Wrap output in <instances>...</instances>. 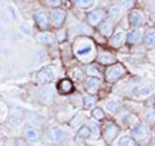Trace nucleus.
Returning <instances> with one entry per match:
<instances>
[{
	"mask_svg": "<svg viewBox=\"0 0 155 146\" xmlns=\"http://www.w3.org/2000/svg\"><path fill=\"white\" fill-rule=\"evenodd\" d=\"M35 78L38 83L40 84H49V83L54 79V72L51 67H44V69L39 70L36 74H35Z\"/></svg>",
	"mask_w": 155,
	"mask_h": 146,
	"instance_id": "f257e3e1",
	"label": "nucleus"
},
{
	"mask_svg": "<svg viewBox=\"0 0 155 146\" xmlns=\"http://www.w3.org/2000/svg\"><path fill=\"white\" fill-rule=\"evenodd\" d=\"M124 75V69L120 65H116V66H111L106 70V75H105V79L107 81H116L119 78H122Z\"/></svg>",
	"mask_w": 155,
	"mask_h": 146,
	"instance_id": "f03ea898",
	"label": "nucleus"
},
{
	"mask_svg": "<svg viewBox=\"0 0 155 146\" xmlns=\"http://www.w3.org/2000/svg\"><path fill=\"white\" fill-rule=\"evenodd\" d=\"M128 19H129V23L134 27H138V26H142L143 22H145V17H143V13L138 9H133L130 11L129 16H128Z\"/></svg>",
	"mask_w": 155,
	"mask_h": 146,
	"instance_id": "7ed1b4c3",
	"label": "nucleus"
},
{
	"mask_svg": "<svg viewBox=\"0 0 155 146\" xmlns=\"http://www.w3.org/2000/svg\"><path fill=\"white\" fill-rule=\"evenodd\" d=\"M65 18H66V13L62 9H53L51 12V22L53 23V26L56 27L62 26Z\"/></svg>",
	"mask_w": 155,
	"mask_h": 146,
	"instance_id": "20e7f679",
	"label": "nucleus"
},
{
	"mask_svg": "<svg viewBox=\"0 0 155 146\" xmlns=\"http://www.w3.org/2000/svg\"><path fill=\"white\" fill-rule=\"evenodd\" d=\"M49 137L53 140V141H57V142H60V141H64L66 137H67V132L61 128V127H52L49 129Z\"/></svg>",
	"mask_w": 155,
	"mask_h": 146,
	"instance_id": "39448f33",
	"label": "nucleus"
},
{
	"mask_svg": "<svg viewBox=\"0 0 155 146\" xmlns=\"http://www.w3.org/2000/svg\"><path fill=\"white\" fill-rule=\"evenodd\" d=\"M118 132H119V128L114 123H109L104 129V137L107 142H111L118 136Z\"/></svg>",
	"mask_w": 155,
	"mask_h": 146,
	"instance_id": "423d86ee",
	"label": "nucleus"
},
{
	"mask_svg": "<svg viewBox=\"0 0 155 146\" xmlns=\"http://www.w3.org/2000/svg\"><path fill=\"white\" fill-rule=\"evenodd\" d=\"M104 17H105V11H104V9H101V8H98V9L92 11L88 14V21H89L91 25L96 26V25H98V23L102 21Z\"/></svg>",
	"mask_w": 155,
	"mask_h": 146,
	"instance_id": "0eeeda50",
	"label": "nucleus"
},
{
	"mask_svg": "<svg viewBox=\"0 0 155 146\" xmlns=\"http://www.w3.org/2000/svg\"><path fill=\"white\" fill-rule=\"evenodd\" d=\"M35 22L38 23L39 27L45 28V27H48V25H49V16L47 14L45 11L40 9V11H38L35 13Z\"/></svg>",
	"mask_w": 155,
	"mask_h": 146,
	"instance_id": "6e6552de",
	"label": "nucleus"
},
{
	"mask_svg": "<svg viewBox=\"0 0 155 146\" xmlns=\"http://www.w3.org/2000/svg\"><path fill=\"white\" fill-rule=\"evenodd\" d=\"M132 134H133V137H136L137 140H145L147 137V129L145 128L142 124H138L132 129Z\"/></svg>",
	"mask_w": 155,
	"mask_h": 146,
	"instance_id": "1a4fd4ad",
	"label": "nucleus"
},
{
	"mask_svg": "<svg viewBox=\"0 0 155 146\" xmlns=\"http://www.w3.org/2000/svg\"><path fill=\"white\" fill-rule=\"evenodd\" d=\"M142 38V31L140 30V28H133V30H130L128 32L127 35V40L128 43H130V44H133V43H137L141 40Z\"/></svg>",
	"mask_w": 155,
	"mask_h": 146,
	"instance_id": "9d476101",
	"label": "nucleus"
},
{
	"mask_svg": "<svg viewBox=\"0 0 155 146\" xmlns=\"http://www.w3.org/2000/svg\"><path fill=\"white\" fill-rule=\"evenodd\" d=\"M125 40V34L123 31H118L111 36V45L113 47H120Z\"/></svg>",
	"mask_w": 155,
	"mask_h": 146,
	"instance_id": "9b49d317",
	"label": "nucleus"
},
{
	"mask_svg": "<svg viewBox=\"0 0 155 146\" xmlns=\"http://www.w3.org/2000/svg\"><path fill=\"white\" fill-rule=\"evenodd\" d=\"M58 89H60L61 93H70V92L72 91V83L71 80L69 79H64V80H61L60 81V84H58Z\"/></svg>",
	"mask_w": 155,
	"mask_h": 146,
	"instance_id": "f8f14e48",
	"label": "nucleus"
},
{
	"mask_svg": "<svg viewBox=\"0 0 155 146\" xmlns=\"http://www.w3.org/2000/svg\"><path fill=\"white\" fill-rule=\"evenodd\" d=\"M113 30H114V26H113V22L111 21H105L104 23H101V26H100V31L105 36L111 35V34H113Z\"/></svg>",
	"mask_w": 155,
	"mask_h": 146,
	"instance_id": "ddd939ff",
	"label": "nucleus"
},
{
	"mask_svg": "<svg viewBox=\"0 0 155 146\" xmlns=\"http://www.w3.org/2000/svg\"><path fill=\"white\" fill-rule=\"evenodd\" d=\"M98 85H100V79H97V78H88V80H87V85L85 88L88 92H96L98 89Z\"/></svg>",
	"mask_w": 155,
	"mask_h": 146,
	"instance_id": "4468645a",
	"label": "nucleus"
},
{
	"mask_svg": "<svg viewBox=\"0 0 155 146\" xmlns=\"http://www.w3.org/2000/svg\"><path fill=\"white\" fill-rule=\"evenodd\" d=\"M25 137H26V140H28V141H36V140H39V137H40V133H39L38 129L27 128V129L25 131Z\"/></svg>",
	"mask_w": 155,
	"mask_h": 146,
	"instance_id": "2eb2a0df",
	"label": "nucleus"
},
{
	"mask_svg": "<svg viewBox=\"0 0 155 146\" xmlns=\"http://www.w3.org/2000/svg\"><path fill=\"white\" fill-rule=\"evenodd\" d=\"M98 62L102 65H111L115 62V57L109 55V53H102V55L98 56Z\"/></svg>",
	"mask_w": 155,
	"mask_h": 146,
	"instance_id": "dca6fc26",
	"label": "nucleus"
},
{
	"mask_svg": "<svg viewBox=\"0 0 155 146\" xmlns=\"http://www.w3.org/2000/svg\"><path fill=\"white\" fill-rule=\"evenodd\" d=\"M116 146H136V141L129 136H123L122 138H119Z\"/></svg>",
	"mask_w": 155,
	"mask_h": 146,
	"instance_id": "f3484780",
	"label": "nucleus"
},
{
	"mask_svg": "<svg viewBox=\"0 0 155 146\" xmlns=\"http://www.w3.org/2000/svg\"><path fill=\"white\" fill-rule=\"evenodd\" d=\"M119 108H120V104L118 101H115V100H111V101H109L107 104H106V109H107V111L111 113V114L116 113Z\"/></svg>",
	"mask_w": 155,
	"mask_h": 146,
	"instance_id": "a211bd4d",
	"label": "nucleus"
},
{
	"mask_svg": "<svg viewBox=\"0 0 155 146\" xmlns=\"http://www.w3.org/2000/svg\"><path fill=\"white\" fill-rule=\"evenodd\" d=\"M145 44L147 47H154L155 45V31H149L145 36Z\"/></svg>",
	"mask_w": 155,
	"mask_h": 146,
	"instance_id": "6ab92c4d",
	"label": "nucleus"
},
{
	"mask_svg": "<svg viewBox=\"0 0 155 146\" xmlns=\"http://www.w3.org/2000/svg\"><path fill=\"white\" fill-rule=\"evenodd\" d=\"M109 13L113 18H119L120 14H122V8H120L119 5H111L110 9H109Z\"/></svg>",
	"mask_w": 155,
	"mask_h": 146,
	"instance_id": "aec40b11",
	"label": "nucleus"
},
{
	"mask_svg": "<svg viewBox=\"0 0 155 146\" xmlns=\"http://www.w3.org/2000/svg\"><path fill=\"white\" fill-rule=\"evenodd\" d=\"M91 136V129L88 125H84V127H81L79 131H78V137L79 138H87Z\"/></svg>",
	"mask_w": 155,
	"mask_h": 146,
	"instance_id": "412c9836",
	"label": "nucleus"
},
{
	"mask_svg": "<svg viewBox=\"0 0 155 146\" xmlns=\"http://www.w3.org/2000/svg\"><path fill=\"white\" fill-rule=\"evenodd\" d=\"M94 98L92 96H85L84 98H83V105L85 106L87 109H92L94 106Z\"/></svg>",
	"mask_w": 155,
	"mask_h": 146,
	"instance_id": "4be33fe9",
	"label": "nucleus"
},
{
	"mask_svg": "<svg viewBox=\"0 0 155 146\" xmlns=\"http://www.w3.org/2000/svg\"><path fill=\"white\" fill-rule=\"evenodd\" d=\"M87 74L91 75V78H96V76H100V70H98V67H96L94 65H91L88 69H87Z\"/></svg>",
	"mask_w": 155,
	"mask_h": 146,
	"instance_id": "5701e85b",
	"label": "nucleus"
},
{
	"mask_svg": "<svg viewBox=\"0 0 155 146\" xmlns=\"http://www.w3.org/2000/svg\"><path fill=\"white\" fill-rule=\"evenodd\" d=\"M92 115H93V118L96 120H102L105 118L104 111H102V109H100V108H97V109H94L93 111H92Z\"/></svg>",
	"mask_w": 155,
	"mask_h": 146,
	"instance_id": "b1692460",
	"label": "nucleus"
},
{
	"mask_svg": "<svg viewBox=\"0 0 155 146\" xmlns=\"http://www.w3.org/2000/svg\"><path fill=\"white\" fill-rule=\"evenodd\" d=\"M39 40L44 41V43H48V44H52V43L54 41V38H53L51 34H43V35L39 38Z\"/></svg>",
	"mask_w": 155,
	"mask_h": 146,
	"instance_id": "393cba45",
	"label": "nucleus"
},
{
	"mask_svg": "<svg viewBox=\"0 0 155 146\" xmlns=\"http://www.w3.org/2000/svg\"><path fill=\"white\" fill-rule=\"evenodd\" d=\"M94 4V2H88V0H80L76 3V5L79 8H91Z\"/></svg>",
	"mask_w": 155,
	"mask_h": 146,
	"instance_id": "a878e982",
	"label": "nucleus"
},
{
	"mask_svg": "<svg viewBox=\"0 0 155 146\" xmlns=\"http://www.w3.org/2000/svg\"><path fill=\"white\" fill-rule=\"evenodd\" d=\"M92 51V44H87L85 47H83V48H80V49H76V55H79V56H81V55H84V53H89Z\"/></svg>",
	"mask_w": 155,
	"mask_h": 146,
	"instance_id": "bb28decb",
	"label": "nucleus"
},
{
	"mask_svg": "<svg viewBox=\"0 0 155 146\" xmlns=\"http://www.w3.org/2000/svg\"><path fill=\"white\" fill-rule=\"evenodd\" d=\"M83 121H84V115H78V116H75V118L71 120L70 124L72 125V127H75L76 123H78V125H80L81 123H83Z\"/></svg>",
	"mask_w": 155,
	"mask_h": 146,
	"instance_id": "cd10ccee",
	"label": "nucleus"
},
{
	"mask_svg": "<svg viewBox=\"0 0 155 146\" xmlns=\"http://www.w3.org/2000/svg\"><path fill=\"white\" fill-rule=\"evenodd\" d=\"M74 72H75V75H74V78H75V79H76V80H80V79H81V72H80L79 70H78V71L75 70Z\"/></svg>",
	"mask_w": 155,
	"mask_h": 146,
	"instance_id": "c85d7f7f",
	"label": "nucleus"
},
{
	"mask_svg": "<svg viewBox=\"0 0 155 146\" xmlns=\"http://www.w3.org/2000/svg\"><path fill=\"white\" fill-rule=\"evenodd\" d=\"M48 4H49V5H60V4H61V2H47Z\"/></svg>",
	"mask_w": 155,
	"mask_h": 146,
	"instance_id": "c756f323",
	"label": "nucleus"
},
{
	"mask_svg": "<svg viewBox=\"0 0 155 146\" xmlns=\"http://www.w3.org/2000/svg\"><path fill=\"white\" fill-rule=\"evenodd\" d=\"M132 2H123V5L124 7H132Z\"/></svg>",
	"mask_w": 155,
	"mask_h": 146,
	"instance_id": "7c9ffc66",
	"label": "nucleus"
},
{
	"mask_svg": "<svg viewBox=\"0 0 155 146\" xmlns=\"http://www.w3.org/2000/svg\"><path fill=\"white\" fill-rule=\"evenodd\" d=\"M14 146H25V145H22L21 142H16V145H14Z\"/></svg>",
	"mask_w": 155,
	"mask_h": 146,
	"instance_id": "2f4dec72",
	"label": "nucleus"
}]
</instances>
